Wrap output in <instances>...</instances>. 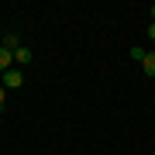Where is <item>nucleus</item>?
Masks as SVG:
<instances>
[{
	"label": "nucleus",
	"instance_id": "obj_1",
	"mask_svg": "<svg viewBox=\"0 0 155 155\" xmlns=\"http://www.w3.org/2000/svg\"><path fill=\"white\" fill-rule=\"evenodd\" d=\"M0 86H4V90H21V86H24V72H21V69H7Z\"/></svg>",
	"mask_w": 155,
	"mask_h": 155
},
{
	"label": "nucleus",
	"instance_id": "obj_2",
	"mask_svg": "<svg viewBox=\"0 0 155 155\" xmlns=\"http://www.w3.org/2000/svg\"><path fill=\"white\" fill-rule=\"evenodd\" d=\"M0 48H7V52H17V48H21V38H17V31L0 35Z\"/></svg>",
	"mask_w": 155,
	"mask_h": 155
},
{
	"label": "nucleus",
	"instance_id": "obj_5",
	"mask_svg": "<svg viewBox=\"0 0 155 155\" xmlns=\"http://www.w3.org/2000/svg\"><path fill=\"white\" fill-rule=\"evenodd\" d=\"M141 69H145V76H152V79H155V52H148V55H145Z\"/></svg>",
	"mask_w": 155,
	"mask_h": 155
},
{
	"label": "nucleus",
	"instance_id": "obj_8",
	"mask_svg": "<svg viewBox=\"0 0 155 155\" xmlns=\"http://www.w3.org/2000/svg\"><path fill=\"white\" fill-rule=\"evenodd\" d=\"M148 38H152V41H155V21H152V24H148Z\"/></svg>",
	"mask_w": 155,
	"mask_h": 155
},
{
	"label": "nucleus",
	"instance_id": "obj_4",
	"mask_svg": "<svg viewBox=\"0 0 155 155\" xmlns=\"http://www.w3.org/2000/svg\"><path fill=\"white\" fill-rule=\"evenodd\" d=\"M7 69H14V52L0 48V72H7Z\"/></svg>",
	"mask_w": 155,
	"mask_h": 155
},
{
	"label": "nucleus",
	"instance_id": "obj_7",
	"mask_svg": "<svg viewBox=\"0 0 155 155\" xmlns=\"http://www.w3.org/2000/svg\"><path fill=\"white\" fill-rule=\"evenodd\" d=\"M4 104H7V90L0 86V107H4Z\"/></svg>",
	"mask_w": 155,
	"mask_h": 155
},
{
	"label": "nucleus",
	"instance_id": "obj_3",
	"mask_svg": "<svg viewBox=\"0 0 155 155\" xmlns=\"http://www.w3.org/2000/svg\"><path fill=\"white\" fill-rule=\"evenodd\" d=\"M31 59H35V52L28 48V45H21V48H17V52H14V62H17V66H28V62H31Z\"/></svg>",
	"mask_w": 155,
	"mask_h": 155
},
{
	"label": "nucleus",
	"instance_id": "obj_6",
	"mask_svg": "<svg viewBox=\"0 0 155 155\" xmlns=\"http://www.w3.org/2000/svg\"><path fill=\"white\" fill-rule=\"evenodd\" d=\"M127 55H131L134 62H145V55H148V52H145V48H141V45H134V48H131V52H127Z\"/></svg>",
	"mask_w": 155,
	"mask_h": 155
}]
</instances>
